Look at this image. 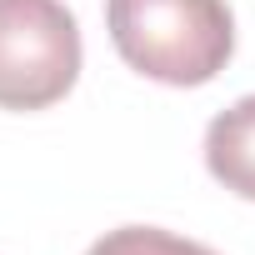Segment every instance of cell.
Instances as JSON below:
<instances>
[{
  "label": "cell",
  "instance_id": "obj_1",
  "mask_svg": "<svg viewBox=\"0 0 255 255\" xmlns=\"http://www.w3.org/2000/svg\"><path fill=\"white\" fill-rule=\"evenodd\" d=\"M105 25L120 60L160 85H205L235 50L225 0H105Z\"/></svg>",
  "mask_w": 255,
  "mask_h": 255
},
{
  "label": "cell",
  "instance_id": "obj_2",
  "mask_svg": "<svg viewBox=\"0 0 255 255\" xmlns=\"http://www.w3.org/2000/svg\"><path fill=\"white\" fill-rule=\"evenodd\" d=\"M80 75V25L60 0H0V110H45Z\"/></svg>",
  "mask_w": 255,
  "mask_h": 255
},
{
  "label": "cell",
  "instance_id": "obj_3",
  "mask_svg": "<svg viewBox=\"0 0 255 255\" xmlns=\"http://www.w3.org/2000/svg\"><path fill=\"white\" fill-rule=\"evenodd\" d=\"M205 165L230 195L255 200V95L235 100L205 125Z\"/></svg>",
  "mask_w": 255,
  "mask_h": 255
},
{
  "label": "cell",
  "instance_id": "obj_4",
  "mask_svg": "<svg viewBox=\"0 0 255 255\" xmlns=\"http://www.w3.org/2000/svg\"><path fill=\"white\" fill-rule=\"evenodd\" d=\"M85 255H215V250L200 245V240H185V235L155 230V225H120V230L100 235Z\"/></svg>",
  "mask_w": 255,
  "mask_h": 255
}]
</instances>
